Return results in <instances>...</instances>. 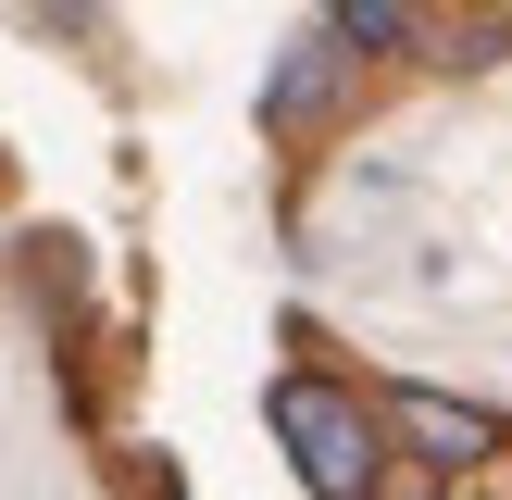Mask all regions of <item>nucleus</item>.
I'll return each mask as SVG.
<instances>
[{
	"instance_id": "f03ea898",
	"label": "nucleus",
	"mask_w": 512,
	"mask_h": 500,
	"mask_svg": "<svg viewBox=\"0 0 512 500\" xmlns=\"http://www.w3.org/2000/svg\"><path fill=\"white\" fill-rule=\"evenodd\" d=\"M388 425L425 450V463H475V450H500V425L475 413V400H450V388H388Z\"/></svg>"
},
{
	"instance_id": "f257e3e1",
	"label": "nucleus",
	"mask_w": 512,
	"mask_h": 500,
	"mask_svg": "<svg viewBox=\"0 0 512 500\" xmlns=\"http://www.w3.org/2000/svg\"><path fill=\"white\" fill-rule=\"evenodd\" d=\"M275 438L300 450L313 500H375V413L325 375H275Z\"/></svg>"
},
{
	"instance_id": "7ed1b4c3",
	"label": "nucleus",
	"mask_w": 512,
	"mask_h": 500,
	"mask_svg": "<svg viewBox=\"0 0 512 500\" xmlns=\"http://www.w3.org/2000/svg\"><path fill=\"white\" fill-rule=\"evenodd\" d=\"M325 100H338V50H325V38H300L288 63L263 75V125L288 138V125H313V113H325Z\"/></svg>"
}]
</instances>
